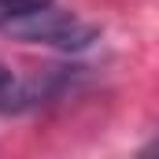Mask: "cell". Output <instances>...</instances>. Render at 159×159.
Instances as JSON below:
<instances>
[{"label": "cell", "mask_w": 159, "mask_h": 159, "mask_svg": "<svg viewBox=\"0 0 159 159\" xmlns=\"http://www.w3.org/2000/svg\"><path fill=\"white\" fill-rule=\"evenodd\" d=\"M15 30L26 41L52 44V48H63V52H78V48H89V44L96 41V30H93L89 22H81L78 15H70V11H56V7L34 15L30 22H22V26H15Z\"/></svg>", "instance_id": "1"}, {"label": "cell", "mask_w": 159, "mask_h": 159, "mask_svg": "<svg viewBox=\"0 0 159 159\" xmlns=\"http://www.w3.org/2000/svg\"><path fill=\"white\" fill-rule=\"evenodd\" d=\"M56 0H0V30H15L22 22H30L34 15L48 11Z\"/></svg>", "instance_id": "2"}, {"label": "cell", "mask_w": 159, "mask_h": 159, "mask_svg": "<svg viewBox=\"0 0 159 159\" xmlns=\"http://www.w3.org/2000/svg\"><path fill=\"white\" fill-rule=\"evenodd\" d=\"M11 93H15V78H11V74L0 67V100H7Z\"/></svg>", "instance_id": "3"}, {"label": "cell", "mask_w": 159, "mask_h": 159, "mask_svg": "<svg viewBox=\"0 0 159 159\" xmlns=\"http://www.w3.org/2000/svg\"><path fill=\"white\" fill-rule=\"evenodd\" d=\"M137 159H156V148H144V152H141Z\"/></svg>", "instance_id": "4"}]
</instances>
